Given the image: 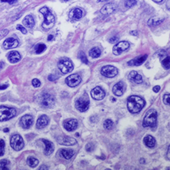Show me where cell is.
Instances as JSON below:
<instances>
[{"label": "cell", "instance_id": "1", "mask_svg": "<svg viewBox=\"0 0 170 170\" xmlns=\"http://www.w3.org/2000/svg\"><path fill=\"white\" fill-rule=\"evenodd\" d=\"M145 102L139 96H130L128 97L127 100V107L128 110L132 114H137L140 112L144 108Z\"/></svg>", "mask_w": 170, "mask_h": 170}, {"label": "cell", "instance_id": "2", "mask_svg": "<svg viewBox=\"0 0 170 170\" xmlns=\"http://www.w3.org/2000/svg\"><path fill=\"white\" fill-rule=\"evenodd\" d=\"M39 12L42 13L44 15V21L43 23V27L44 29L48 30L52 28L54 26V23H55V17L51 13L47 6H43L39 10Z\"/></svg>", "mask_w": 170, "mask_h": 170}, {"label": "cell", "instance_id": "3", "mask_svg": "<svg viewBox=\"0 0 170 170\" xmlns=\"http://www.w3.org/2000/svg\"><path fill=\"white\" fill-rule=\"evenodd\" d=\"M157 112L156 110H149L143 119V127H155L157 126Z\"/></svg>", "mask_w": 170, "mask_h": 170}, {"label": "cell", "instance_id": "4", "mask_svg": "<svg viewBox=\"0 0 170 170\" xmlns=\"http://www.w3.org/2000/svg\"><path fill=\"white\" fill-rule=\"evenodd\" d=\"M89 97L86 93H84L82 96L79 97L76 101L75 107L80 112H85L89 109Z\"/></svg>", "mask_w": 170, "mask_h": 170}, {"label": "cell", "instance_id": "5", "mask_svg": "<svg viewBox=\"0 0 170 170\" xmlns=\"http://www.w3.org/2000/svg\"><path fill=\"white\" fill-rule=\"evenodd\" d=\"M16 115V110L14 108L6 106H0V121L10 120Z\"/></svg>", "mask_w": 170, "mask_h": 170}, {"label": "cell", "instance_id": "6", "mask_svg": "<svg viewBox=\"0 0 170 170\" xmlns=\"http://www.w3.org/2000/svg\"><path fill=\"white\" fill-rule=\"evenodd\" d=\"M58 67L62 73H70L73 70V66L71 61L66 58H62L58 63Z\"/></svg>", "mask_w": 170, "mask_h": 170}, {"label": "cell", "instance_id": "7", "mask_svg": "<svg viewBox=\"0 0 170 170\" xmlns=\"http://www.w3.org/2000/svg\"><path fill=\"white\" fill-rule=\"evenodd\" d=\"M10 145L15 151H19L23 149L24 141L19 134H15L10 138Z\"/></svg>", "mask_w": 170, "mask_h": 170}, {"label": "cell", "instance_id": "8", "mask_svg": "<svg viewBox=\"0 0 170 170\" xmlns=\"http://www.w3.org/2000/svg\"><path fill=\"white\" fill-rule=\"evenodd\" d=\"M54 102H55L54 97L49 93H47V92L43 93L41 96L40 103L45 108H50V107L53 106Z\"/></svg>", "mask_w": 170, "mask_h": 170}, {"label": "cell", "instance_id": "9", "mask_svg": "<svg viewBox=\"0 0 170 170\" xmlns=\"http://www.w3.org/2000/svg\"><path fill=\"white\" fill-rule=\"evenodd\" d=\"M129 48H130V43L126 41H122L114 46L113 48V53L115 55H119V54H122L124 51L127 50Z\"/></svg>", "mask_w": 170, "mask_h": 170}, {"label": "cell", "instance_id": "10", "mask_svg": "<svg viewBox=\"0 0 170 170\" xmlns=\"http://www.w3.org/2000/svg\"><path fill=\"white\" fill-rule=\"evenodd\" d=\"M101 73L106 77H114L118 73V70L113 66H106L102 68Z\"/></svg>", "mask_w": 170, "mask_h": 170}, {"label": "cell", "instance_id": "11", "mask_svg": "<svg viewBox=\"0 0 170 170\" xmlns=\"http://www.w3.org/2000/svg\"><path fill=\"white\" fill-rule=\"evenodd\" d=\"M81 76L77 73L71 74L66 78V83L70 87H75L81 83Z\"/></svg>", "mask_w": 170, "mask_h": 170}, {"label": "cell", "instance_id": "12", "mask_svg": "<svg viewBox=\"0 0 170 170\" xmlns=\"http://www.w3.org/2000/svg\"><path fill=\"white\" fill-rule=\"evenodd\" d=\"M117 9V5L114 2H110V3L106 4L102 9H101V13L103 15H110L111 14L114 13Z\"/></svg>", "mask_w": 170, "mask_h": 170}, {"label": "cell", "instance_id": "13", "mask_svg": "<svg viewBox=\"0 0 170 170\" xmlns=\"http://www.w3.org/2000/svg\"><path fill=\"white\" fill-rule=\"evenodd\" d=\"M57 141L59 144L63 145H73L77 143V141L74 138L66 136H60L57 137Z\"/></svg>", "mask_w": 170, "mask_h": 170}, {"label": "cell", "instance_id": "14", "mask_svg": "<svg viewBox=\"0 0 170 170\" xmlns=\"http://www.w3.org/2000/svg\"><path fill=\"white\" fill-rule=\"evenodd\" d=\"M126 91V85L123 81H119L113 87V93L116 96H122Z\"/></svg>", "mask_w": 170, "mask_h": 170}, {"label": "cell", "instance_id": "15", "mask_svg": "<svg viewBox=\"0 0 170 170\" xmlns=\"http://www.w3.org/2000/svg\"><path fill=\"white\" fill-rule=\"evenodd\" d=\"M77 126H78V123L76 119H68V120L65 121L63 123L64 128L69 132L75 130L77 128Z\"/></svg>", "mask_w": 170, "mask_h": 170}, {"label": "cell", "instance_id": "16", "mask_svg": "<svg viewBox=\"0 0 170 170\" xmlns=\"http://www.w3.org/2000/svg\"><path fill=\"white\" fill-rule=\"evenodd\" d=\"M91 96L95 100H102L106 96V93L101 87H95L94 89L91 91Z\"/></svg>", "mask_w": 170, "mask_h": 170}, {"label": "cell", "instance_id": "17", "mask_svg": "<svg viewBox=\"0 0 170 170\" xmlns=\"http://www.w3.org/2000/svg\"><path fill=\"white\" fill-rule=\"evenodd\" d=\"M33 117L31 115H25V116L22 117L21 120H20V124H21L22 127L24 128V129H29L32 124H33Z\"/></svg>", "mask_w": 170, "mask_h": 170}, {"label": "cell", "instance_id": "18", "mask_svg": "<svg viewBox=\"0 0 170 170\" xmlns=\"http://www.w3.org/2000/svg\"><path fill=\"white\" fill-rule=\"evenodd\" d=\"M82 16H83V10L80 8H75V9L72 10L69 14V18L70 19L74 20V21L81 19Z\"/></svg>", "mask_w": 170, "mask_h": 170}, {"label": "cell", "instance_id": "19", "mask_svg": "<svg viewBox=\"0 0 170 170\" xmlns=\"http://www.w3.org/2000/svg\"><path fill=\"white\" fill-rule=\"evenodd\" d=\"M19 41L17 39H13V38H9V39H6V40L4 41L3 47L8 50V49L15 48L19 46Z\"/></svg>", "mask_w": 170, "mask_h": 170}, {"label": "cell", "instance_id": "20", "mask_svg": "<svg viewBox=\"0 0 170 170\" xmlns=\"http://www.w3.org/2000/svg\"><path fill=\"white\" fill-rule=\"evenodd\" d=\"M128 78H129L130 81H133L134 83L140 84L143 81V79H142V77H141V74H139V73L136 71L130 72L129 73V75H128Z\"/></svg>", "mask_w": 170, "mask_h": 170}, {"label": "cell", "instance_id": "21", "mask_svg": "<svg viewBox=\"0 0 170 170\" xmlns=\"http://www.w3.org/2000/svg\"><path fill=\"white\" fill-rule=\"evenodd\" d=\"M147 57L148 55L147 54H145V55H142L141 57H137V58H134L133 60H130V62H128V65L129 66H141V64L144 63L146 60Z\"/></svg>", "mask_w": 170, "mask_h": 170}, {"label": "cell", "instance_id": "22", "mask_svg": "<svg viewBox=\"0 0 170 170\" xmlns=\"http://www.w3.org/2000/svg\"><path fill=\"white\" fill-rule=\"evenodd\" d=\"M49 124V118L47 115H42L40 118L38 119L36 123V127L38 129H43L46 127Z\"/></svg>", "mask_w": 170, "mask_h": 170}, {"label": "cell", "instance_id": "23", "mask_svg": "<svg viewBox=\"0 0 170 170\" xmlns=\"http://www.w3.org/2000/svg\"><path fill=\"white\" fill-rule=\"evenodd\" d=\"M42 141H43L45 145V151H44L45 155L49 156V155H50L53 152H54V144H53L51 141H47V140L46 139H43L42 140Z\"/></svg>", "mask_w": 170, "mask_h": 170}, {"label": "cell", "instance_id": "24", "mask_svg": "<svg viewBox=\"0 0 170 170\" xmlns=\"http://www.w3.org/2000/svg\"><path fill=\"white\" fill-rule=\"evenodd\" d=\"M8 60L11 63H16L21 60V54L18 51H11L8 54Z\"/></svg>", "mask_w": 170, "mask_h": 170}, {"label": "cell", "instance_id": "25", "mask_svg": "<svg viewBox=\"0 0 170 170\" xmlns=\"http://www.w3.org/2000/svg\"><path fill=\"white\" fill-rule=\"evenodd\" d=\"M23 23V25L25 27H28V28H32L35 26V19H34V18L32 17V15H27L24 18Z\"/></svg>", "mask_w": 170, "mask_h": 170}, {"label": "cell", "instance_id": "26", "mask_svg": "<svg viewBox=\"0 0 170 170\" xmlns=\"http://www.w3.org/2000/svg\"><path fill=\"white\" fill-rule=\"evenodd\" d=\"M144 143L149 148H153L155 146V144H156V140L153 136L148 135L144 138Z\"/></svg>", "mask_w": 170, "mask_h": 170}, {"label": "cell", "instance_id": "27", "mask_svg": "<svg viewBox=\"0 0 170 170\" xmlns=\"http://www.w3.org/2000/svg\"><path fill=\"white\" fill-rule=\"evenodd\" d=\"M60 155L63 158L66 159V160H70L74 155V152L72 149H62L60 151Z\"/></svg>", "mask_w": 170, "mask_h": 170}, {"label": "cell", "instance_id": "28", "mask_svg": "<svg viewBox=\"0 0 170 170\" xmlns=\"http://www.w3.org/2000/svg\"><path fill=\"white\" fill-rule=\"evenodd\" d=\"M101 53H102L101 52V50L98 48V47H93V48H92L90 50H89V56L92 57V58H98V57H100Z\"/></svg>", "mask_w": 170, "mask_h": 170}, {"label": "cell", "instance_id": "29", "mask_svg": "<svg viewBox=\"0 0 170 170\" xmlns=\"http://www.w3.org/2000/svg\"><path fill=\"white\" fill-rule=\"evenodd\" d=\"M27 163L30 167H31V168H35V167H36L37 165L39 164V160L35 158V157H30L27 158Z\"/></svg>", "mask_w": 170, "mask_h": 170}, {"label": "cell", "instance_id": "30", "mask_svg": "<svg viewBox=\"0 0 170 170\" xmlns=\"http://www.w3.org/2000/svg\"><path fill=\"white\" fill-rule=\"evenodd\" d=\"M46 49H47L46 45L43 44V43H39V44H37L35 47V50L36 54H41V53H43Z\"/></svg>", "mask_w": 170, "mask_h": 170}, {"label": "cell", "instance_id": "31", "mask_svg": "<svg viewBox=\"0 0 170 170\" xmlns=\"http://www.w3.org/2000/svg\"><path fill=\"white\" fill-rule=\"evenodd\" d=\"M104 128L106 130H112L113 128H114V122H113V121L110 120V119H107V120L105 121Z\"/></svg>", "mask_w": 170, "mask_h": 170}, {"label": "cell", "instance_id": "32", "mask_svg": "<svg viewBox=\"0 0 170 170\" xmlns=\"http://www.w3.org/2000/svg\"><path fill=\"white\" fill-rule=\"evenodd\" d=\"M136 4H137V0H126L125 6L127 8H130L135 6Z\"/></svg>", "mask_w": 170, "mask_h": 170}, {"label": "cell", "instance_id": "33", "mask_svg": "<svg viewBox=\"0 0 170 170\" xmlns=\"http://www.w3.org/2000/svg\"><path fill=\"white\" fill-rule=\"evenodd\" d=\"M162 65L166 70H168L170 67V61H169V57L167 56L166 58H164V60L162 61Z\"/></svg>", "mask_w": 170, "mask_h": 170}, {"label": "cell", "instance_id": "34", "mask_svg": "<svg viewBox=\"0 0 170 170\" xmlns=\"http://www.w3.org/2000/svg\"><path fill=\"white\" fill-rule=\"evenodd\" d=\"M9 164H10V162L7 160L4 159V160H0V169H8L6 166Z\"/></svg>", "mask_w": 170, "mask_h": 170}, {"label": "cell", "instance_id": "35", "mask_svg": "<svg viewBox=\"0 0 170 170\" xmlns=\"http://www.w3.org/2000/svg\"><path fill=\"white\" fill-rule=\"evenodd\" d=\"M5 152V142L3 140L0 139V157L3 156Z\"/></svg>", "mask_w": 170, "mask_h": 170}, {"label": "cell", "instance_id": "36", "mask_svg": "<svg viewBox=\"0 0 170 170\" xmlns=\"http://www.w3.org/2000/svg\"><path fill=\"white\" fill-rule=\"evenodd\" d=\"M79 58L81 59V61L83 62V63L88 64V62H88V59H87L86 56H85V53H84L83 51H81V52L79 53Z\"/></svg>", "mask_w": 170, "mask_h": 170}, {"label": "cell", "instance_id": "37", "mask_svg": "<svg viewBox=\"0 0 170 170\" xmlns=\"http://www.w3.org/2000/svg\"><path fill=\"white\" fill-rule=\"evenodd\" d=\"M162 22H163V19H160L159 20V21H157V20H155L154 19H152L149 20L148 24L151 26H157L158 24H160V23H162Z\"/></svg>", "mask_w": 170, "mask_h": 170}, {"label": "cell", "instance_id": "38", "mask_svg": "<svg viewBox=\"0 0 170 170\" xmlns=\"http://www.w3.org/2000/svg\"><path fill=\"white\" fill-rule=\"evenodd\" d=\"M163 102L165 105H169L170 104V95L168 93H166L165 95H164V97H163Z\"/></svg>", "mask_w": 170, "mask_h": 170}, {"label": "cell", "instance_id": "39", "mask_svg": "<svg viewBox=\"0 0 170 170\" xmlns=\"http://www.w3.org/2000/svg\"><path fill=\"white\" fill-rule=\"evenodd\" d=\"M32 85H33V86L35 87V88H38V87H39L41 85V82L39 79L35 78V79H33V81H32Z\"/></svg>", "mask_w": 170, "mask_h": 170}, {"label": "cell", "instance_id": "40", "mask_svg": "<svg viewBox=\"0 0 170 170\" xmlns=\"http://www.w3.org/2000/svg\"><path fill=\"white\" fill-rule=\"evenodd\" d=\"M17 30H19V31H20L23 34H24V35H26V34L27 33V30H26L25 27H23V26L22 25H18L17 26Z\"/></svg>", "mask_w": 170, "mask_h": 170}, {"label": "cell", "instance_id": "41", "mask_svg": "<svg viewBox=\"0 0 170 170\" xmlns=\"http://www.w3.org/2000/svg\"><path fill=\"white\" fill-rule=\"evenodd\" d=\"M8 32H9V31H8V30H6V29L2 30V31H0V40H1L2 39H3L4 37L7 35Z\"/></svg>", "mask_w": 170, "mask_h": 170}, {"label": "cell", "instance_id": "42", "mask_svg": "<svg viewBox=\"0 0 170 170\" xmlns=\"http://www.w3.org/2000/svg\"><path fill=\"white\" fill-rule=\"evenodd\" d=\"M93 149H94V147H93V145L91 143L87 144L86 146H85V149H86V151H88V152H92V151L93 150Z\"/></svg>", "mask_w": 170, "mask_h": 170}, {"label": "cell", "instance_id": "43", "mask_svg": "<svg viewBox=\"0 0 170 170\" xmlns=\"http://www.w3.org/2000/svg\"><path fill=\"white\" fill-rule=\"evenodd\" d=\"M118 40V36H114V37H113V38H111V39H110V43H115Z\"/></svg>", "mask_w": 170, "mask_h": 170}, {"label": "cell", "instance_id": "44", "mask_svg": "<svg viewBox=\"0 0 170 170\" xmlns=\"http://www.w3.org/2000/svg\"><path fill=\"white\" fill-rule=\"evenodd\" d=\"M1 1L3 2H8V3L10 4H13L17 2V0H1Z\"/></svg>", "mask_w": 170, "mask_h": 170}, {"label": "cell", "instance_id": "45", "mask_svg": "<svg viewBox=\"0 0 170 170\" xmlns=\"http://www.w3.org/2000/svg\"><path fill=\"white\" fill-rule=\"evenodd\" d=\"M48 79L50 80V81H55V80L57 79V77H55L54 75H53V74H50V76L48 77Z\"/></svg>", "mask_w": 170, "mask_h": 170}, {"label": "cell", "instance_id": "46", "mask_svg": "<svg viewBox=\"0 0 170 170\" xmlns=\"http://www.w3.org/2000/svg\"><path fill=\"white\" fill-rule=\"evenodd\" d=\"M160 87L159 86V85H156V86L153 87V89L155 93H157V92H159V91H160Z\"/></svg>", "mask_w": 170, "mask_h": 170}, {"label": "cell", "instance_id": "47", "mask_svg": "<svg viewBox=\"0 0 170 170\" xmlns=\"http://www.w3.org/2000/svg\"><path fill=\"white\" fill-rule=\"evenodd\" d=\"M8 87V85H0V89H5Z\"/></svg>", "mask_w": 170, "mask_h": 170}, {"label": "cell", "instance_id": "48", "mask_svg": "<svg viewBox=\"0 0 170 170\" xmlns=\"http://www.w3.org/2000/svg\"><path fill=\"white\" fill-rule=\"evenodd\" d=\"M53 38H54V36H53L52 35H50L48 36V41H51L53 39Z\"/></svg>", "mask_w": 170, "mask_h": 170}, {"label": "cell", "instance_id": "49", "mask_svg": "<svg viewBox=\"0 0 170 170\" xmlns=\"http://www.w3.org/2000/svg\"><path fill=\"white\" fill-rule=\"evenodd\" d=\"M130 34H131V35H137V32L136 31H131V32H130Z\"/></svg>", "mask_w": 170, "mask_h": 170}, {"label": "cell", "instance_id": "50", "mask_svg": "<svg viewBox=\"0 0 170 170\" xmlns=\"http://www.w3.org/2000/svg\"><path fill=\"white\" fill-rule=\"evenodd\" d=\"M167 155H168V159H170V156H169V148L168 149V153H167Z\"/></svg>", "mask_w": 170, "mask_h": 170}, {"label": "cell", "instance_id": "51", "mask_svg": "<svg viewBox=\"0 0 170 170\" xmlns=\"http://www.w3.org/2000/svg\"><path fill=\"white\" fill-rule=\"evenodd\" d=\"M153 1H154V2H161L163 0H153Z\"/></svg>", "mask_w": 170, "mask_h": 170}, {"label": "cell", "instance_id": "52", "mask_svg": "<svg viewBox=\"0 0 170 170\" xmlns=\"http://www.w3.org/2000/svg\"><path fill=\"white\" fill-rule=\"evenodd\" d=\"M9 131V130H8V129H5V130H4V132H8Z\"/></svg>", "mask_w": 170, "mask_h": 170}, {"label": "cell", "instance_id": "53", "mask_svg": "<svg viewBox=\"0 0 170 170\" xmlns=\"http://www.w3.org/2000/svg\"><path fill=\"white\" fill-rule=\"evenodd\" d=\"M65 1H68V0H65Z\"/></svg>", "mask_w": 170, "mask_h": 170}]
</instances>
